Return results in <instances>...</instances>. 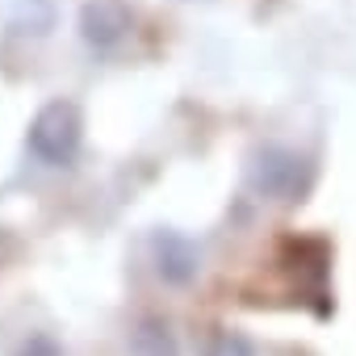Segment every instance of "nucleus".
<instances>
[{
    "label": "nucleus",
    "instance_id": "1",
    "mask_svg": "<svg viewBox=\"0 0 356 356\" xmlns=\"http://www.w3.org/2000/svg\"><path fill=\"white\" fill-rule=\"evenodd\" d=\"M30 143H34V151H38L42 159H51V163L67 159V155L76 151V143H80V118H76V109H72V105H51V109H42V118H38L34 130H30Z\"/></svg>",
    "mask_w": 356,
    "mask_h": 356
}]
</instances>
